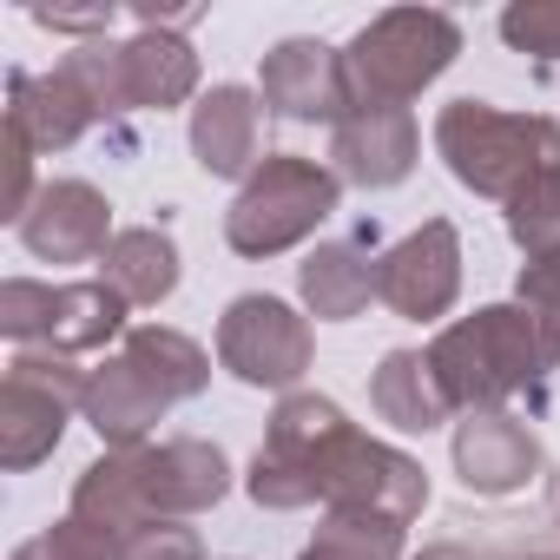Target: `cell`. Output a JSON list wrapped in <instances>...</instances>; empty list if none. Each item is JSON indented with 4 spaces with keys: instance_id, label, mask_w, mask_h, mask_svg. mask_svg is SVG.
I'll use <instances>...</instances> for the list:
<instances>
[{
    "instance_id": "cell-28",
    "label": "cell",
    "mask_w": 560,
    "mask_h": 560,
    "mask_svg": "<svg viewBox=\"0 0 560 560\" xmlns=\"http://www.w3.org/2000/svg\"><path fill=\"white\" fill-rule=\"evenodd\" d=\"M34 21L40 27H54V34H86V40H106V27L119 21L113 8H86V14H67V8H34Z\"/></svg>"
},
{
    "instance_id": "cell-1",
    "label": "cell",
    "mask_w": 560,
    "mask_h": 560,
    "mask_svg": "<svg viewBox=\"0 0 560 560\" xmlns=\"http://www.w3.org/2000/svg\"><path fill=\"white\" fill-rule=\"evenodd\" d=\"M211 383V357L185 337V330H165V324H139L126 330L119 357H106L86 383V422L106 448H139L159 416L172 402H191L205 396Z\"/></svg>"
},
{
    "instance_id": "cell-7",
    "label": "cell",
    "mask_w": 560,
    "mask_h": 560,
    "mask_svg": "<svg viewBox=\"0 0 560 560\" xmlns=\"http://www.w3.org/2000/svg\"><path fill=\"white\" fill-rule=\"evenodd\" d=\"M86 383L93 370H80L73 357H54V350H21L0 376V468H40L60 435H67V416L86 409Z\"/></svg>"
},
{
    "instance_id": "cell-5",
    "label": "cell",
    "mask_w": 560,
    "mask_h": 560,
    "mask_svg": "<svg viewBox=\"0 0 560 560\" xmlns=\"http://www.w3.org/2000/svg\"><path fill=\"white\" fill-rule=\"evenodd\" d=\"M462 60V27L442 8H389L376 14L350 47H343V73H350V113L357 106H409L422 86H435L448 67Z\"/></svg>"
},
{
    "instance_id": "cell-17",
    "label": "cell",
    "mask_w": 560,
    "mask_h": 560,
    "mask_svg": "<svg viewBox=\"0 0 560 560\" xmlns=\"http://www.w3.org/2000/svg\"><path fill=\"white\" fill-rule=\"evenodd\" d=\"M119 47V100L126 113H172L198 93V54L185 34H159V27H139L132 40H113Z\"/></svg>"
},
{
    "instance_id": "cell-29",
    "label": "cell",
    "mask_w": 560,
    "mask_h": 560,
    "mask_svg": "<svg viewBox=\"0 0 560 560\" xmlns=\"http://www.w3.org/2000/svg\"><path fill=\"white\" fill-rule=\"evenodd\" d=\"M416 560H481L475 547H462V540H435V547H422Z\"/></svg>"
},
{
    "instance_id": "cell-20",
    "label": "cell",
    "mask_w": 560,
    "mask_h": 560,
    "mask_svg": "<svg viewBox=\"0 0 560 560\" xmlns=\"http://www.w3.org/2000/svg\"><path fill=\"white\" fill-rule=\"evenodd\" d=\"M370 402H376V416L389 422V429H402V435H429V429H442L448 422V396H442V383H435V370H429V350H389L383 363H376V376H370Z\"/></svg>"
},
{
    "instance_id": "cell-2",
    "label": "cell",
    "mask_w": 560,
    "mask_h": 560,
    "mask_svg": "<svg viewBox=\"0 0 560 560\" xmlns=\"http://www.w3.org/2000/svg\"><path fill=\"white\" fill-rule=\"evenodd\" d=\"M429 370H435L442 396L475 416V409H501L508 396L534 389L553 370V350L521 304H488L429 343Z\"/></svg>"
},
{
    "instance_id": "cell-25",
    "label": "cell",
    "mask_w": 560,
    "mask_h": 560,
    "mask_svg": "<svg viewBox=\"0 0 560 560\" xmlns=\"http://www.w3.org/2000/svg\"><path fill=\"white\" fill-rule=\"evenodd\" d=\"M514 304L540 324L553 363H560V257H527L521 277H514Z\"/></svg>"
},
{
    "instance_id": "cell-16",
    "label": "cell",
    "mask_w": 560,
    "mask_h": 560,
    "mask_svg": "<svg viewBox=\"0 0 560 560\" xmlns=\"http://www.w3.org/2000/svg\"><path fill=\"white\" fill-rule=\"evenodd\" d=\"M191 159L211 178H250L264 152V100L250 86H211L191 106Z\"/></svg>"
},
{
    "instance_id": "cell-15",
    "label": "cell",
    "mask_w": 560,
    "mask_h": 560,
    "mask_svg": "<svg viewBox=\"0 0 560 560\" xmlns=\"http://www.w3.org/2000/svg\"><path fill=\"white\" fill-rule=\"evenodd\" d=\"M455 475L468 494H514L540 475V442L508 409H475L455 422Z\"/></svg>"
},
{
    "instance_id": "cell-11",
    "label": "cell",
    "mask_w": 560,
    "mask_h": 560,
    "mask_svg": "<svg viewBox=\"0 0 560 560\" xmlns=\"http://www.w3.org/2000/svg\"><path fill=\"white\" fill-rule=\"evenodd\" d=\"M14 231H21V244H27L40 264H100L106 244L119 237L106 191L86 185V178H47Z\"/></svg>"
},
{
    "instance_id": "cell-18",
    "label": "cell",
    "mask_w": 560,
    "mask_h": 560,
    "mask_svg": "<svg viewBox=\"0 0 560 560\" xmlns=\"http://www.w3.org/2000/svg\"><path fill=\"white\" fill-rule=\"evenodd\" d=\"M8 119L40 145V152H67L86 139V126L100 119L86 106V93L54 67V73H14L8 80Z\"/></svg>"
},
{
    "instance_id": "cell-13",
    "label": "cell",
    "mask_w": 560,
    "mask_h": 560,
    "mask_svg": "<svg viewBox=\"0 0 560 560\" xmlns=\"http://www.w3.org/2000/svg\"><path fill=\"white\" fill-rule=\"evenodd\" d=\"M139 494L152 521H191L205 508L224 501L231 488V462L218 442L205 435H172V442H139Z\"/></svg>"
},
{
    "instance_id": "cell-26",
    "label": "cell",
    "mask_w": 560,
    "mask_h": 560,
    "mask_svg": "<svg viewBox=\"0 0 560 560\" xmlns=\"http://www.w3.org/2000/svg\"><path fill=\"white\" fill-rule=\"evenodd\" d=\"M14 560H126V553H119V540H106V534H93L86 521L67 514V521H54L47 534L21 540Z\"/></svg>"
},
{
    "instance_id": "cell-19",
    "label": "cell",
    "mask_w": 560,
    "mask_h": 560,
    "mask_svg": "<svg viewBox=\"0 0 560 560\" xmlns=\"http://www.w3.org/2000/svg\"><path fill=\"white\" fill-rule=\"evenodd\" d=\"M298 291H304L311 317L350 324V317H363L370 298H376V257H363V244H350V237L317 244V250L304 257V270H298Z\"/></svg>"
},
{
    "instance_id": "cell-6",
    "label": "cell",
    "mask_w": 560,
    "mask_h": 560,
    "mask_svg": "<svg viewBox=\"0 0 560 560\" xmlns=\"http://www.w3.org/2000/svg\"><path fill=\"white\" fill-rule=\"evenodd\" d=\"M343 198V178L304 152H270L224 211V244L237 257H277L304 244Z\"/></svg>"
},
{
    "instance_id": "cell-9",
    "label": "cell",
    "mask_w": 560,
    "mask_h": 560,
    "mask_svg": "<svg viewBox=\"0 0 560 560\" xmlns=\"http://www.w3.org/2000/svg\"><path fill=\"white\" fill-rule=\"evenodd\" d=\"M311 317H298L284 298H237L218 317V363L250 389H291L311 370Z\"/></svg>"
},
{
    "instance_id": "cell-8",
    "label": "cell",
    "mask_w": 560,
    "mask_h": 560,
    "mask_svg": "<svg viewBox=\"0 0 560 560\" xmlns=\"http://www.w3.org/2000/svg\"><path fill=\"white\" fill-rule=\"evenodd\" d=\"M126 298L93 277V284H34V277H8L0 284V330L21 350H54V357H80V350H106L126 330Z\"/></svg>"
},
{
    "instance_id": "cell-22",
    "label": "cell",
    "mask_w": 560,
    "mask_h": 560,
    "mask_svg": "<svg viewBox=\"0 0 560 560\" xmlns=\"http://www.w3.org/2000/svg\"><path fill=\"white\" fill-rule=\"evenodd\" d=\"M298 560H402V521L389 514H324Z\"/></svg>"
},
{
    "instance_id": "cell-12",
    "label": "cell",
    "mask_w": 560,
    "mask_h": 560,
    "mask_svg": "<svg viewBox=\"0 0 560 560\" xmlns=\"http://www.w3.org/2000/svg\"><path fill=\"white\" fill-rule=\"evenodd\" d=\"M257 100L264 113L277 119H298V126H317V119H343L350 113V73H343V54L330 40H277L264 54V73H257Z\"/></svg>"
},
{
    "instance_id": "cell-10",
    "label": "cell",
    "mask_w": 560,
    "mask_h": 560,
    "mask_svg": "<svg viewBox=\"0 0 560 560\" xmlns=\"http://www.w3.org/2000/svg\"><path fill=\"white\" fill-rule=\"evenodd\" d=\"M376 298L409 324H435V317L455 311V298H462V237H455L448 218L416 224L409 237H396L376 257Z\"/></svg>"
},
{
    "instance_id": "cell-3",
    "label": "cell",
    "mask_w": 560,
    "mask_h": 560,
    "mask_svg": "<svg viewBox=\"0 0 560 560\" xmlns=\"http://www.w3.org/2000/svg\"><path fill=\"white\" fill-rule=\"evenodd\" d=\"M435 152L475 198H514L527 178L560 165V119L547 113H501L488 100H448L435 113Z\"/></svg>"
},
{
    "instance_id": "cell-30",
    "label": "cell",
    "mask_w": 560,
    "mask_h": 560,
    "mask_svg": "<svg viewBox=\"0 0 560 560\" xmlns=\"http://www.w3.org/2000/svg\"><path fill=\"white\" fill-rule=\"evenodd\" d=\"M514 560H560V553H547V547H534V553H514Z\"/></svg>"
},
{
    "instance_id": "cell-27",
    "label": "cell",
    "mask_w": 560,
    "mask_h": 560,
    "mask_svg": "<svg viewBox=\"0 0 560 560\" xmlns=\"http://www.w3.org/2000/svg\"><path fill=\"white\" fill-rule=\"evenodd\" d=\"M126 560H205V540L185 521H152L126 540Z\"/></svg>"
},
{
    "instance_id": "cell-14",
    "label": "cell",
    "mask_w": 560,
    "mask_h": 560,
    "mask_svg": "<svg viewBox=\"0 0 560 560\" xmlns=\"http://www.w3.org/2000/svg\"><path fill=\"white\" fill-rule=\"evenodd\" d=\"M422 132L409 106H357L330 126V172L363 191H389L416 172Z\"/></svg>"
},
{
    "instance_id": "cell-23",
    "label": "cell",
    "mask_w": 560,
    "mask_h": 560,
    "mask_svg": "<svg viewBox=\"0 0 560 560\" xmlns=\"http://www.w3.org/2000/svg\"><path fill=\"white\" fill-rule=\"evenodd\" d=\"M508 237L527 257H560V165L540 172V178H527L508 198Z\"/></svg>"
},
{
    "instance_id": "cell-24",
    "label": "cell",
    "mask_w": 560,
    "mask_h": 560,
    "mask_svg": "<svg viewBox=\"0 0 560 560\" xmlns=\"http://www.w3.org/2000/svg\"><path fill=\"white\" fill-rule=\"evenodd\" d=\"M501 40L514 54H534L540 67L560 60V0H514V8H501Z\"/></svg>"
},
{
    "instance_id": "cell-21",
    "label": "cell",
    "mask_w": 560,
    "mask_h": 560,
    "mask_svg": "<svg viewBox=\"0 0 560 560\" xmlns=\"http://www.w3.org/2000/svg\"><path fill=\"white\" fill-rule=\"evenodd\" d=\"M100 277L126 298V304H165L172 291H178V244H172V231H159V224H132V231H119L113 244H106V257H100Z\"/></svg>"
},
{
    "instance_id": "cell-4",
    "label": "cell",
    "mask_w": 560,
    "mask_h": 560,
    "mask_svg": "<svg viewBox=\"0 0 560 560\" xmlns=\"http://www.w3.org/2000/svg\"><path fill=\"white\" fill-rule=\"evenodd\" d=\"M357 435V422L317 396V389H291L284 402L270 409V429H264V448L244 475L250 501L270 508V514H291V508H317L330 501V481H337V455L343 442Z\"/></svg>"
}]
</instances>
